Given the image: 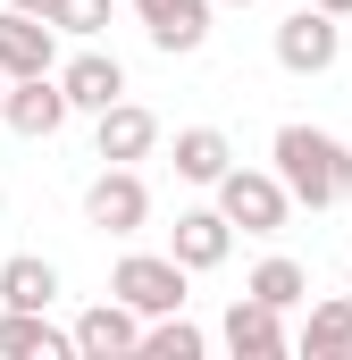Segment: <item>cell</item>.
Listing matches in <instances>:
<instances>
[{"label":"cell","mask_w":352,"mask_h":360,"mask_svg":"<svg viewBox=\"0 0 352 360\" xmlns=\"http://www.w3.org/2000/svg\"><path fill=\"white\" fill-rule=\"evenodd\" d=\"M68 117H76V101H68V84H59V68H51V76H8V109H0V126H8V134L51 143Z\"/></svg>","instance_id":"8992f818"},{"label":"cell","mask_w":352,"mask_h":360,"mask_svg":"<svg viewBox=\"0 0 352 360\" xmlns=\"http://www.w3.org/2000/svg\"><path fill=\"white\" fill-rule=\"evenodd\" d=\"M51 25H59L68 42H92V34L109 25V0H51Z\"/></svg>","instance_id":"ffe728a7"},{"label":"cell","mask_w":352,"mask_h":360,"mask_svg":"<svg viewBox=\"0 0 352 360\" xmlns=\"http://www.w3.org/2000/svg\"><path fill=\"white\" fill-rule=\"evenodd\" d=\"M210 193H218V210H227L244 235H285V218H294V193H285L277 168H227Z\"/></svg>","instance_id":"3957f363"},{"label":"cell","mask_w":352,"mask_h":360,"mask_svg":"<svg viewBox=\"0 0 352 360\" xmlns=\"http://www.w3.org/2000/svg\"><path fill=\"white\" fill-rule=\"evenodd\" d=\"M8 8H34V17H51V0H8Z\"/></svg>","instance_id":"44dd1931"},{"label":"cell","mask_w":352,"mask_h":360,"mask_svg":"<svg viewBox=\"0 0 352 360\" xmlns=\"http://www.w3.org/2000/svg\"><path fill=\"white\" fill-rule=\"evenodd\" d=\"M76 352V327L59 335L51 310H0V360H68Z\"/></svg>","instance_id":"4fadbf2b"},{"label":"cell","mask_w":352,"mask_h":360,"mask_svg":"<svg viewBox=\"0 0 352 360\" xmlns=\"http://www.w3.org/2000/svg\"><path fill=\"white\" fill-rule=\"evenodd\" d=\"M51 302H59V269H51L42 252L0 260V310H51Z\"/></svg>","instance_id":"2e32d148"},{"label":"cell","mask_w":352,"mask_h":360,"mask_svg":"<svg viewBox=\"0 0 352 360\" xmlns=\"http://www.w3.org/2000/svg\"><path fill=\"white\" fill-rule=\"evenodd\" d=\"M184 260L176 252H126L118 269H109V293L118 302H134L143 319H168V310H184Z\"/></svg>","instance_id":"277c9868"},{"label":"cell","mask_w":352,"mask_h":360,"mask_svg":"<svg viewBox=\"0 0 352 360\" xmlns=\"http://www.w3.org/2000/svg\"><path fill=\"white\" fill-rule=\"evenodd\" d=\"M227 8H252V0H227Z\"/></svg>","instance_id":"cb8c5ba5"},{"label":"cell","mask_w":352,"mask_h":360,"mask_svg":"<svg viewBox=\"0 0 352 360\" xmlns=\"http://www.w3.org/2000/svg\"><path fill=\"white\" fill-rule=\"evenodd\" d=\"M310 360H352V293H327L302 310V335H294Z\"/></svg>","instance_id":"9a60e30c"},{"label":"cell","mask_w":352,"mask_h":360,"mask_svg":"<svg viewBox=\"0 0 352 360\" xmlns=\"http://www.w3.org/2000/svg\"><path fill=\"white\" fill-rule=\"evenodd\" d=\"M92 151H101V160H118V168H134V160H151V151H160V117H151L143 101H109V109L92 117Z\"/></svg>","instance_id":"30bf717a"},{"label":"cell","mask_w":352,"mask_h":360,"mask_svg":"<svg viewBox=\"0 0 352 360\" xmlns=\"http://www.w3.org/2000/svg\"><path fill=\"white\" fill-rule=\"evenodd\" d=\"M0 109H8V76H0Z\"/></svg>","instance_id":"603a6c76"},{"label":"cell","mask_w":352,"mask_h":360,"mask_svg":"<svg viewBox=\"0 0 352 360\" xmlns=\"http://www.w3.org/2000/svg\"><path fill=\"white\" fill-rule=\"evenodd\" d=\"M336 59H344V17L336 8L302 0L294 17H277V68L285 76H327Z\"/></svg>","instance_id":"7a4b0ae2"},{"label":"cell","mask_w":352,"mask_h":360,"mask_svg":"<svg viewBox=\"0 0 352 360\" xmlns=\"http://www.w3.org/2000/svg\"><path fill=\"white\" fill-rule=\"evenodd\" d=\"M268 151H277V176H285V193L302 210H336L352 193V143H336L327 126H302L294 117V126H277Z\"/></svg>","instance_id":"6da1fadb"},{"label":"cell","mask_w":352,"mask_h":360,"mask_svg":"<svg viewBox=\"0 0 352 360\" xmlns=\"http://www.w3.org/2000/svg\"><path fill=\"white\" fill-rule=\"evenodd\" d=\"M143 360H201V327H193L184 310L151 319V327H143Z\"/></svg>","instance_id":"d6986e66"},{"label":"cell","mask_w":352,"mask_h":360,"mask_svg":"<svg viewBox=\"0 0 352 360\" xmlns=\"http://www.w3.org/2000/svg\"><path fill=\"white\" fill-rule=\"evenodd\" d=\"M168 252H176L193 276H201V269H227V252H235V218H227V210H176Z\"/></svg>","instance_id":"7c38bea8"},{"label":"cell","mask_w":352,"mask_h":360,"mask_svg":"<svg viewBox=\"0 0 352 360\" xmlns=\"http://www.w3.org/2000/svg\"><path fill=\"white\" fill-rule=\"evenodd\" d=\"M319 8H336V17H352V0H319Z\"/></svg>","instance_id":"7402d4cb"},{"label":"cell","mask_w":352,"mask_h":360,"mask_svg":"<svg viewBox=\"0 0 352 360\" xmlns=\"http://www.w3.org/2000/svg\"><path fill=\"white\" fill-rule=\"evenodd\" d=\"M59 84H68V101H76L84 117H101L109 101H126V68H118L109 51H76V59L59 68Z\"/></svg>","instance_id":"5bb4252c"},{"label":"cell","mask_w":352,"mask_h":360,"mask_svg":"<svg viewBox=\"0 0 352 360\" xmlns=\"http://www.w3.org/2000/svg\"><path fill=\"white\" fill-rule=\"evenodd\" d=\"M84 218L101 226V235H143L151 226V184H143V168H101V176L84 184Z\"/></svg>","instance_id":"5b68a950"},{"label":"cell","mask_w":352,"mask_h":360,"mask_svg":"<svg viewBox=\"0 0 352 360\" xmlns=\"http://www.w3.org/2000/svg\"><path fill=\"white\" fill-rule=\"evenodd\" d=\"M344 293H352V276H344Z\"/></svg>","instance_id":"d4e9b609"},{"label":"cell","mask_w":352,"mask_h":360,"mask_svg":"<svg viewBox=\"0 0 352 360\" xmlns=\"http://www.w3.org/2000/svg\"><path fill=\"white\" fill-rule=\"evenodd\" d=\"M51 68H59V25L0 0V76H51Z\"/></svg>","instance_id":"52a82bcc"},{"label":"cell","mask_w":352,"mask_h":360,"mask_svg":"<svg viewBox=\"0 0 352 360\" xmlns=\"http://www.w3.org/2000/svg\"><path fill=\"white\" fill-rule=\"evenodd\" d=\"M244 293H260L268 310H302V302H310V269H302V260H285V252H268L260 269L244 276Z\"/></svg>","instance_id":"ac0fdd59"},{"label":"cell","mask_w":352,"mask_h":360,"mask_svg":"<svg viewBox=\"0 0 352 360\" xmlns=\"http://www.w3.org/2000/svg\"><path fill=\"white\" fill-rule=\"evenodd\" d=\"M218 335H227V352H235V360H277V352H294V335H285V310H268L260 293H235Z\"/></svg>","instance_id":"9c48e42d"},{"label":"cell","mask_w":352,"mask_h":360,"mask_svg":"<svg viewBox=\"0 0 352 360\" xmlns=\"http://www.w3.org/2000/svg\"><path fill=\"white\" fill-rule=\"evenodd\" d=\"M227 168H235V143H227L218 126H184V134H176V176L184 184H218Z\"/></svg>","instance_id":"e0dca14e"},{"label":"cell","mask_w":352,"mask_h":360,"mask_svg":"<svg viewBox=\"0 0 352 360\" xmlns=\"http://www.w3.org/2000/svg\"><path fill=\"white\" fill-rule=\"evenodd\" d=\"M134 17H143L151 51H168V59H193L210 42V0H134Z\"/></svg>","instance_id":"8fae6325"},{"label":"cell","mask_w":352,"mask_h":360,"mask_svg":"<svg viewBox=\"0 0 352 360\" xmlns=\"http://www.w3.org/2000/svg\"><path fill=\"white\" fill-rule=\"evenodd\" d=\"M143 327H151V319H143L134 302L109 293V302H92L84 319H76V360H126V352H143Z\"/></svg>","instance_id":"ba28073f"}]
</instances>
